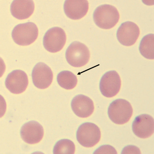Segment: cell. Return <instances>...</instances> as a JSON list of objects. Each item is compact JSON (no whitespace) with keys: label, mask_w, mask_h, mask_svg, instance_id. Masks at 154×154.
Wrapping results in <instances>:
<instances>
[{"label":"cell","mask_w":154,"mask_h":154,"mask_svg":"<svg viewBox=\"0 0 154 154\" xmlns=\"http://www.w3.org/2000/svg\"><path fill=\"white\" fill-rule=\"evenodd\" d=\"M154 35L153 34L146 35L141 39L139 46L140 53L146 59H154Z\"/></svg>","instance_id":"16"},{"label":"cell","mask_w":154,"mask_h":154,"mask_svg":"<svg viewBox=\"0 0 154 154\" xmlns=\"http://www.w3.org/2000/svg\"><path fill=\"white\" fill-rule=\"evenodd\" d=\"M44 131L43 126L37 122L32 121L22 126L20 135L22 140L29 144L39 143L43 138Z\"/></svg>","instance_id":"12"},{"label":"cell","mask_w":154,"mask_h":154,"mask_svg":"<svg viewBox=\"0 0 154 154\" xmlns=\"http://www.w3.org/2000/svg\"><path fill=\"white\" fill-rule=\"evenodd\" d=\"M93 153H111L117 154L116 150L113 146L109 145H103L99 147Z\"/></svg>","instance_id":"19"},{"label":"cell","mask_w":154,"mask_h":154,"mask_svg":"<svg viewBox=\"0 0 154 154\" xmlns=\"http://www.w3.org/2000/svg\"><path fill=\"white\" fill-rule=\"evenodd\" d=\"M74 143L68 139H62L57 142L53 149V153L57 154H74L75 151Z\"/></svg>","instance_id":"18"},{"label":"cell","mask_w":154,"mask_h":154,"mask_svg":"<svg viewBox=\"0 0 154 154\" xmlns=\"http://www.w3.org/2000/svg\"><path fill=\"white\" fill-rule=\"evenodd\" d=\"M133 113V109L131 103L122 99L113 101L108 109L109 118L117 125H122L128 122Z\"/></svg>","instance_id":"2"},{"label":"cell","mask_w":154,"mask_h":154,"mask_svg":"<svg viewBox=\"0 0 154 154\" xmlns=\"http://www.w3.org/2000/svg\"><path fill=\"white\" fill-rule=\"evenodd\" d=\"M66 57L72 66L81 67L88 63L90 57V51L85 44L79 42H74L67 49Z\"/></svg>","instance_id":"4"},{"label":"cell","mask_w":154,"mask_h":154,"mask_svg":"<svg viewBox=\"0 0 154 154\" xmlns=\"http://www.w3.org/2000/svg\"><path fill=\"white\" fill-rule=\"evenodd\" d=\"M5 83L7 89L12 93L21 94L26 90L28 86V76L23 71L14 70L7 76Z\"/></svg>","instance_id":"11"},{"label":"cell","mask_w":154,"mask_h":154,"mask_svg":"<svg viewBox=\"0 0 154 154\" xmlns=\"http://www.w3.org/2000/svg\"><path fill=\"white\" fill-rule=\"evenodd\" d=\"M57 81L61 88L67 90L74 88L78 83L76 75L68 71H63L60 72L57 76Z\"/></svg>","instance_id":"17"},{"label":"cell","mask_w":154,"mask_h":154,"mask_svg":"<svg viewBox=\"0 0 154 154\" xmlns=\"http://www.w3.org/2000/svg\"><path fill=\"white\" fill-rule=\"evenodd\" d=\"M35 5L32 1H14L11 6L12 16L19 20L28 19L33 13Z\"/></svg>","instance_id":"15"},{"label":"cell","mask_w":154,"mask_h":154,"mask_svg":"<svg viewBox=\"0 0 154 154\" xmlns=\"http://www.w3.org/2000/svg\"><path fill=\"white\" fill-rule=\"evenodd\" d=\"M72 110L75 115L81 118H86L94 112L93 101L88 97L79 95L73 99L71 103Z\"/></svg>","instance_id":"13"},{"label":"cell","mask_w":154,"mask_h":154,"mask_svg":"<svg viewBox=\"0 0 154 154\" xmlns=\"http://www.w3.org/2000/svg\"><path fill=\"white\" fill-rule=\"evenodd\" d=\"M63 8L69 18L78 20L83 18L88 13L89 3L87 1H66Z\"/></svg>","instance_id":"14"},{"label":"cell","mask_w":154,"mask_h":154,"mask_svg":"<svg viewBox=\"0 0 154 154\" xmlns=\"http://www.w3.org/2000/svg\"><path fill=\"white\" fill-rule=\"evenodd\" d=\"M32 76L35 86L40 89L48 88L53 79V74L51 68L41 62L35 66L32 72Z\"/></svg>","instance_id":"9"},{"label":"cell","mask_w":154,"mask_h":154,"mask_svg":"<svg viewBox=\"0 0 154 154\" xmlns=\"http://www.w3.org/2000/svg\"><path fill=\"white\" fill-rule=\"evenodd\" d=\"M140 29L136 24L131 21L122 23L117 31L118 41L122 45L130 46L134 44L140 35Z\"/></svg>","instance_id":"8"},{"label":"cell","mask_w":154,"mask_h":154,"mask_svg":"<svg viewBox=\"0 0 154 154\" xmlns=\"http://www.w3.org/2000/svg\"><path fill=\"white\" fill-rule=\"evenodd\" d=\"M122 154L138 153L140 154V151L138 148L133 145H128L124 148Z\"/></svg>","instance_id":"20"},{"label":"cell","mask_w":154,"mask_h":154,"mask_svg":"<svg viewBox=\"0 0 154 154\" xmlns=\"http://www.w3.org/2000/svg\"><path fill=\"white\" fill-rule=\"evenodd\" d=\"M101 133L98 127L91 122L84 123L79 127L76 132V138L80 144L86 148H91L100 141Z\"/></svg>","instance_id":"5"},{"label":"cell","mask_w":154,"mask_h":154,"mask_svg":"<svg viewBox=\"0 0 154 154\" xmlns=\"http://www.w3.org/2000/svg\"><path fill=\"white\" fill-rule=\"evenodd\" d=\"M121 79L115 71L106 72L102 77L99 88L102 95L107 98L116 96L120 91Z\"/></svg>","instance_id":"7"},{"label":"cell","mask_w":154,"mask_h":154,"mask_svg":"<svg viewBox=\"0 0 154 154\" xmlns=\"http://www.w3.org/2000/svg\"><path fill=\"white\" fill-rule=\"evenodd\" d=\"M38 27L31 22L17 25L11 34L15 43L22 46H28L34 43L38 38Z\"/></svg>","instance_id":"3"},{"label":"cell","mask_w":154,"mask_h":154,"mask_svg":"<svg viewBox=\"0 0 154 154\" xmlns=\"http://www.w3.org/2000/svg\"><path fill=\"white\" fill-rule=\"evenodd\" d=\"M133 132L137 136L141 138L149 137L154 133V119L148 114H142L137 116L132 125Z\"/></svg>","instance_id":"10"},{"label":"cell","mask_w":154,"mask_h":154,"mask_svg":"<svg viewBox=\"0 0 154 154\" xmlns=\"http://www.w3.org/2000/svg\"><path fill=\"white\" fill-rule=\"evenodd\" d=\"M66 39V35L63 29L58 27H53L45 35L43 45L47 51L51 53H57L63 48Z\"/></svg>","instance_id":"6"},{"label":"cell","mask_w":154,"mask_h":154,"mask_svg":"<svg viewBox=\"0 0 154 154\" xmlns=\"http://www.w3.org/2000/svg\"><path fill=\"white\" fill-rule=\"evenodd\" d=\"M94 22L99 28L110 29L115 26L120 19V14L115 7L105 4L97 7L93 15Z\"/></svg>","instance_id":"1"}]
</instances>
